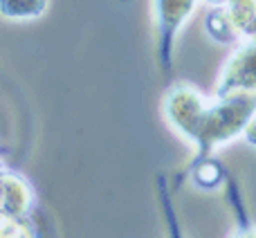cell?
I'll list each match as a JSON object with an SVG mask.
<instances>
[{
    "mask_svg": "<svg viewBox=\"0 0 256 238\" xmlns=\"http://www.w3.org/2000/svg\"><path fill=\"white\" fill-rule=\"evenodd\" d=\"M234 92H254L256 94V38L238 50L232 56L230 66L222 72L218 97H227Z\"/></svg>",
    "mask_w": 256,
    "mask_h": 238,
    "instance_id": "cell-1",
    "label": "cell"
},
{
    "mask_svg": "<svg viewBox=\"0 0 256 238\" xmlns=\"http://www.w3.org/2000/svg\"><path fill=\"white\" fill-rule=\"evenodd\" d=\"M196 7V0H155V14H158V30H160V54H162V66L168 68V50L176 38V32L182 27L191 12Z\"/></svg>",
    "mask_w": 256,
    "mask_h": 238,
    "instance_id": "cell-2",
    "label": "cell"
},
{
    "mask_svg": "<svg viewBox=\"0 0 256 238\" xmlns=\"http://www.w3.org/2000/svg\"><path fill=\"white\" fill-rule=\"evenodd\" d=\"M48 9V0H0V16L14 20L38 18Z\"/></svg>",
    "mask_w": 256,
    "mask_h": 238,
    "instance_id": "cell-3",
    "label": "cell"
},
{
    "mask_svg": "<svg viewBox=\"0 0 256 238\" xmlns=\"http://www.w3.org/2000/svg\"><path fill=\"white\" fill-rule=\"evenodd\" d=\"M243 238H256V234H245Z\"/></svg>",
    "mask_w": 256,
    "mask_h": 238,
    "instance_id": "cell-4",
    "label": "cell"
}]
</instances>
